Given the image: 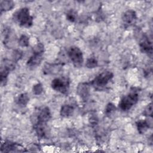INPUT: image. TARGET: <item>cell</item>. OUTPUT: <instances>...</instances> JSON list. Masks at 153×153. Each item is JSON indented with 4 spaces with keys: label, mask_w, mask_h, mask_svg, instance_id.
<instances>
[{
    "label": "cell",
    "mask_w": 153,
    "mask_h": 153,
    "mask_svg": "<svg viewBox=\"0 0 153 153\" xmlns=\"http://www.w3.org/2000/svg\"><path fill=\"white\" fill-rule=\"evenodd\" d=\"M18 42L21 47H28L29 44V38L26 35H22L20 36Z\"/></svg>",
    "instance_id": "ac0fdd59"
},
{
    "label": "cell",
    "mask_w": 153,
    "mask_h": 153,
    "mask_svg": "<svg viewBox=\"0 0 153 153\" xmlns=\"http://www.w3.org/2000/svg\"><path fill=\"white\" fill-rule=\"evenodd\" d=\"M14 3L12 1H1V12H6L11 10L14 7Z\"/></svg>",
    "instance_id": "2e32d148"
},
{
    "label": "cell",
    "mask_w": 153,
    "mask_h": 153,
    "mask_svg": "<svg viewBox=\"0 0 153 153\" xmlns=\"http://www.w3.org/2000/svg\"><path fill=\"white\" fill-rule=\"evenodd\" d=\"M29 101V97L28 94L26 93H22L17 97L16 100V103L21 107H25L27 105Z\"/></svg>",
    "instance_id": "9a60e30c"
},
{
    "label": "cell",
    "mask_w": 153,
    "mask_h": 153,
    "mask_svg": "<svg viewBox=\"0 0 153 153\" xmlns=\"http://www.w3.org/2000/svg\"><path fill=\"white\" fill-rule=\"evenodd\" d=\"M44 52V46L41 42L37 43L33 47V54L27 60L26 65L29 68H36L39 66L42 59Z\"/></svg>",
    "instance_id": "7a4b0ae2"
},
{
    "label": "cell",
    "mask_w": 153,
    "mask_h": 153,
    "mask_svg": "<svg viewBox=\"0 0 153 153\" xmlns=\"http://www.w3.org/2000/svg\"><path fill=\"white\" fill-rule=\"evenodd\" d=\"M13 19L15 22L23 27L29 28L33 25V17L30 14L29 8L26 7L21 8L14 12Z\"/></svg>",
    "instance_id": "6da1fadb"
},
{
    "label": "cell",
    "mask_w": 153,
    "mask_h": 153,
    "mask_svg": "<svg viewBox=\"0 0 153 153\" xmlns=\"http://www.w3.org/2000/svg\"><path fill=\"white\" fill-rule=\"evenodd\" d=\"M152 103H150L149 105H148L146 108L143 111V115L148 117L149 116L152 117Z\"/></svg>",
    "instance_id": "7402d4cb"
},
{
    "label": "cell",
    "mask_w": 153,
    "mask_h": 153,
    "mask_svg": "<svg viewBox=\"0 0 153 153\" xmlns=\"http://www.w3.org/2000/svg\"><path fill=\"white\" fill-rule=\"evenodd\" d=\"M70 82L67 78H56L52 80L51 82V88L59 93L66 94L68 93L69 88Z\"/></svg>",
    "instance_id": "52a82bcc"
},
{
    "label": "cell",
    "mask_w": 153,
    "mask_h": 153,
    "mask_svg": "<svg viewBox=\"0 0 153 153\" xmlns=\"http://www.w3.org/2000/svg\"><path fill=\"white\" fill-rule=\"evenodd\" d=\"M90 122L91 124H92L93 125H96L97 123V118L96 117V115H95V114H92L91 115V117L90 118Z\"/></svg>",
    "instance_id": "603a6c76"
},
{
    "label": "cell",
    "mask_w": 153,
    "mask_h": 153,
    "mask_svg": "<svg viewBox=\"0 0 153 153\" xmlns=\"http://www.w3.org/2000/svg\"><path fill=\"white\" fill-rule=\"evenodd\" d=\"M139 38V45L140 51L151 57L152 55V45L151 41L144 33H142Z\"/></svg>",
    "instance_id": "ba28073f"
},
{
    "label": "cell",
    "mask_w": 153,
    "mask_h": 153,
    "mask_svg": "<svg viewBox=\"0 0 153 153\" xmlns=\"http://www.w3.org/2000/svg\"><path fill=\"white\" fill-rule=\"evenodd\" d=\"M75 107L72 104L66 103L62 106L60 111V115L63 118L71 117L74 112Z\"/></svg>",
    "instance_id": "4fadbf2b"
},
{
    "label": "cell",
    "mask_w": 153,
    "mask_h": 153,
    "mask_svg": "<svg viewBox=\"0 0 153 153\" xmlns=\"http://www.w3.org/2000/svg\"><path fill=\"white\" fill-rule=\"evenodd\" d=\"M32 91L36 95H38V94H41L43 91L42 85L39 82L34 85L33 87V88H32Z\"/></svg>",
    "instance_id": "d6986e66"
},
{
    "label": "cell",
    "mask_w": 153,
    "mask_h": 153,
    "mask_svg": "<svg viewBox=\"0 0 153 153\" xmlns=\"http://www.w3.org/2000/svg\"><path fill=\"white\" fill-rule=\"evenodd\" d=\"M24 148L14 142L10 140H6L2 143L1 146V152H25Z\"/></svg>",
    "instance_id": "30bf717a"
},
{
    "label": "cell",
    "mask_w": 153,
    "mask_h": 153,
    "mask_svg": "<svg viewBox=\"0 0 153 153\" xmlns=\"http://www.w3.org/2000/svg\"><path fill=\"white\" fill-rule=\"evenodd\" d=\"M115 110V105L112 103H108L106 106L105 113L106 115H110Z\"/></svg>",
    "instance_id": "44dd1931"
},
{
    "label": "cell",
    "mask_w": 153,
    "mask_h": 153,
    "mask_svg": "<svg viewBox=\"0 0 153 153\" xmlns=\"http://www.w3.org/2000/svg\"><path fill=\"white\" fill-rule=\"evenodd\" d=\"M139 99V95L136 91H132L124 96L120 100L118 107L122 111L130 110L136 105Z\"/></svg>",
    "instance_id": "277c9868"
},
{
    "label": "cell",
    "mask_w": 153,
    "mask_h": 153,
    "mask_svg": "<svg viewBox=\"0 0 153 153\" xmlns=\"http://www.w3.org/2000/svg\"><path fill=\"white\" fill-rule=\"evenodd\" d=\"M68 55L75 67L80 68L82 66L84 58L82 52L79 48L76 46H71L68 51Z\"/></svg>",
    "instance_id": "5b68a950"
},
{
    "label": "cell",
    "mask_w": 153,
    "mask_h": 153,
    "mask_svg": "<svg viewBox=\"0 0 153 153\" xmlns=\"http://www.w3.org/2000/svg\"><path fill=\"white\" fill-rule=\"evenodd\" d=\"M114 74L109 71H104L99 75L90 82V84L97 90L103 88L108 82L113 78Z\"/></svg>",
    "instance_id": "3957f363"
},
{
    "label": "cell",
    "mask_w": 153,
    "mask_h": 153,
    "mask_svg": "<svg viewBox=\"0 0 153 153\" xmlns=\"http://www.w3.org/2000/svg\"><path fill=\"white\" fill-rule=\"evenodd\" d=\"M137 20V16L135 11L128 10L122 16V20L125 27H128L135 23Z\"/></svg>",
    "instance_id": "8fae6325"
},
{
    "label": "cell",
    "mask_w": 153,
    "mask_h": 153,
    "mask_svg": "<svg viewBox=\"0 0 153 153\" xmlns=\"http://www.w3.org/2000/svg\"><path fill=\"white\" fill-rule=\"evenodd\" d=\"M76 18V13L74 10H71L67 13L66 19L68 20L71 22H74L75 21Z\"/></svg>",
    "instance_id": "ffe728a7"
},
{
    "label": "cell",
    "mask_w": 153,
    "mask_h": 153,
    "mask_svg": "<svg viewBox=\"0 0 153 153\" xmlns=\"http://www.w3.org/2000/svg\"><path fill=\"white\" fill-rule=\"evenodd\" d=\"M15 68L14 62L10 61L8 60H4V62L2 63L1 68V85H5L7 83V76L9 72L13 71Z\"/></svg>",
    "instance_id": "9c48e42d"
},
{
    "label": "cell",
    "mask_w": 153,
    "mask_h": 153,
    "mask_svg": "<svg viewBox=\"0 0 153 153\" xmlns=\"http://www.w3.org/2000/svg\"><path fill=\"white\" fill-rule=\"evenodd\" d=\"M51 118V115L49 108L47 106L41 107L36 112L35 121L33 123V125H47V122Z\"/></svg>",
    "instance_id": "8992f818"
},
{
    "label": "cell",
    "mask_w": 153,
    "mask_h": 153,
    "mask_svg": "<svg viewBox=\"0 0 153 153\" xmlns=\"http://www.w3.org/2000/svg\"><path fill=\"white\" fill-rule=\"evenodd\" d=\"M22 57V53L19 51H16L13 53V58L14 60H16L17 61L20 58Z\"/></svg>",
    "instance_id": "cb8c5ba5"
},
{
    "label": "cell",
    "mask_w": 153,
    "mask_h": 153,
    "mask_svg": "<svg viewBox=\"0 0 153 153\" xmlns=\"http://www.w3.org/2000/svg\"><path fill=\"white\" fill-rule=\"evenodd\" d=\"M78 94L83 100H86L90 95V84L87 82L79 83L76 88Z\"/></svg>",
    "instance_id": "7c38bea8"
},
{
    "label": "cell",
    "mask_w": 153,
    "mask_h": 153,
    "mask_svg": "<svg viewBox=\"0 0 153 153\" xmlns=\"http://www.w3.org/2000/svg\"><path fill=\"white\" fill-rule=\"evenodd\" d=\"M151 123L148 120H138L136 122V126L138 132L142 134H144L151 127Z\"/></svg>",
    "instance_id": "5bb4252c"
},
{
    "label": "cell",
    "mask_w": 153,
    "mask_h": 153,
    "mask_svg": "<svg viewBox=\"0 0 153 153\" xmlns=\"http://www.w3.org/2000/svg\"><path fill=\"white\" fill-rule=\"evenodd\" d=\"M97 65H98L97 60L94 57H90L89 59H88L86 62V63H85L86 67L88 68H90V69L96 68L97 66Z\"/></svg>",
    "instance_id": "e0dca14e"
}]
</instances>
